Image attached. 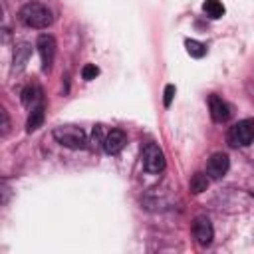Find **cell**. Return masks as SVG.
Here are the masks:
<instances>
[{"instance_id":"18","label":"cell","mask_w":254,"mask_h":254,"mask_svg":"<svg viewBox=\"0 0 254 254\" xmlns=\"http://www.w3.org/2000/svg\"><path fill=\"white\" fill-rule=\"evenodd\" d=\"M0 115H2V135H6V133H8V129H10V119H8L6 109H2V111H0Z\"/></svg>"},{"instance_id":"16","label":"cell","mask_w":254,"mask_h":254,"mask_svg":"<svg viewBox=\"0 0 254 254\" xmlns=\"http://www.w3.org/2000/svg\"><path fill=\"white\" fill-rule=\"evenodd\" d=\"M97 75H99V67H97L95 64H85V65H83L81 77H83L85 81H91V79H95Z\"/></svg>"},{"instance_id":"12","label":"cell","mask_w":254,"mask_h":254,"mask_svg":"<svg viewBox=\"0 0 254 254\" xmlns=\"http://www.w3.org/2000/svg\"><path fill=\"white\" fill-rule=\"evenodd\" d=\"M32 54V46L30 44H20L16 50H14V67L16 69H22L26 64H28V58Z\"/></svg>"},{"instance_id":"10","label":"cell","mask_w":254,"mask_h":254,"mask_svg":"<svg viewBox=\"0 0 254 254\" xmlns=\"http://www.w3.org/2000/svg\"><path fill=\"white\" fill-rule=\"evenodd\" d=\"M20 99H22V103L26 105V107H36L38 103H42L40 99H42V89H40V85H26L24 89H22V93H20Z\"/></svg>"},{"instance_id":"3","label":"cell","mask_w":254,"mask_h":254,"mask_svg":"<svg viewBox=\"0 0 254 254\" xmlns=\"http://www.w3.org/2000/svg\"><path fill=\"white\" fill-rule=\"evenodd\" d=\"M228 141L234 147H248L254 141V119H242L234 123L228 131Z\"/></svg>"},{"instance_id":"9","label":"cell","mask_w":254,"mask_h":254,"mask_svg":"<svg viewBox=\"0 0 254 254\" xmlns=\"http://www.w3.org/2000/svg\"><path fill=\"white\" fill-rule=\"evenodd\" d=\"M208 109H210V117L216 123H224L230 117V107L226 105V101H222V97L218 95H210L208 97Z\"/></svg>"},{"instance_id":"11","label":"cell","mask_w":254,"mask_h":254,"mask_svg":"<svg viewBox=\"0 0 254 254\" xmlns=\"http://www.w3.org/2000/svg\"><path fill=\"white\" fill-rule=\"evenodd\" d=\"M44 115H46L44 103H38L36 107H32V111H30V115H28V121H26V131L32 133V131L40 129L42 123H44Z\"/></svg>"},{"instance_id":"4","label":"cell","mask_w":254,"mask_h":254,"mask_svg":"<svg viewBox=\"0 0 254 254\" xmlns=\"http://www.w3.org/2000/svg\"><path fill=\"white\" fill-rule=\"evenodd\" d=\"M165 165H167V161H165V153L161 151V147L155 145V143H145V147H143V167H145V171L157 175L165 169Z\"/></svg>"},{"instance_id":"19","label":"cell","mask_w":254,"mask_h":254,"mask_svg":"<svg viewBox=\"0 0 254 254\" xmlns=\"http://www.w3.org/2000/svg\"><path fill=\"white\" fill-rule=\"evenodd\" d=\"M252 196H254V190H252Z\"/></svg>"},{"instance_id":"17","label":"cell","mask_w":254,"mask_h":254,"mask_svg":"<svg viewBox=\"0 0 254 254\" xmlns=\"http://www.w3.org/2000/svg\"><path fill=\"white\" fill-rule=\"evenodd\" d=\"M175 93H177V87H175L173 83H169V85L165 87V97H163V103H165V107H169V105L173 103V97H175Z\"/></svg>"},{"instance_id":"15","label":"cell","mask_w":254,"mask_h":254,"mask_svg":"<svg viewBox=\"0 0 254 254\" xmlns=\"http://www.w3.org/2000/svg\"><path fill=\"white\" fill-rule=\"evenodd\" d=\"M202 10H204V14H206L208 18H212V20H216V18H220V16L224 14V6H222L218 0H204V2H202Z\"/></svg>"},{"instance_id":"5","label":"cell","mask_w":254,"mask_h":254,"mask_svg":"<svg viewBox=\"0 0 254 254\" xmlns=\"http://www.w3.org/2000/svg\"><path fill=\"white\" fill-rule=\"evenodd\" d=\"M36 48H38V54H40V60H42V69L50 71L52 64H54V58H56V40L50 34H42L36 42Z\"/></svg>"},{"instance_id":"13","label":"cell","mask_w":254,"mask_h":254,"mask_svg":"<svg viewBox=\"0 0 254 254\" xmlns=\"http://www.w3.org/2000/svg\"><path fill=\"white\" fill-rule=\"evenodd\" d=\"M185 48H187V54H189L190 58L200 60V58L206 56V46H204L202 42H198V40H190V38H187V40H185Z\"/></svg>"},{"instance_id":"8","label":"cell","mask_w":254,"mask_h":254,"mask_svg":"<svg viewBox=\"0 0 254 254\" xmlns=\"http://www.w3.org/2000/svg\"><path fill=\"white\" fill-rule=\"evenodd\" d=\"M125 143H127L125 133H123L121 129H111V131L103 137V151H105L107 155H117V153L123 151Z\"/></svg>"},{"instance_id":"1","label":"cell","mask_w":254,"mask_h":254,"mask_svg":"<svg viewBox=\"0 0 254 254\" xmlns=\"http://www.w3.org/2000/svg\"><path fill=\"white\" fill-rule=\"evenodd\" d=\"M20 22L28 28H34V30H44L48 26H52L54 22V14L48 6L40 4V2H28L20 8Z\"/></svg>"},{"instance_id":"2","label":"cell","mask_w":254,"mask_h":254,"mask_svg":"<svg viewBox=\"0 0 254 254\" xmlns=\"http://www.w3.org/2000/svg\"><path fill=\"white\" fill-rule=\"evenodd\" d=\"M54 139L67 149H83L87 145V137L83 133V129L73 127V125H64V127H56L54 129Z\"/></svg>"},{"instance_id":"14","label":"cell","mask_w":254,"mask_h":254,"mask_svg":"<svg viewBox=\"0 0 254 254\" xmlns=\"http://www.w3.org/2000/svg\"><path fill=\"white\" fill-rule=\"evenodd\" d=\"M189 187H190V192H192V194H200V192H204V190L208 189V175H204V173H196V175H192Z\"/></svg>"},{"instance_id":"7","label":"cell","mask_w":254,"mask_h":254,"mask_svg":"<svg viewBox=\"0 0 254 254\" xmlns=\"http://www.w3.org/2000/svg\"><path fill=\"white\" fill-rule=\"evenodd\" d=\"M230 169V159L226 153H214L206 163V175L210 179H222Z\"/></svg>"},{"instance_id":"6","label":"cell","mask_w":254,"mask_h":254,"mask_svg":"<svg viewBox=\"0 0 254 254\" xmlns=\"http://www.w3.org/2000/svg\"><path fill=\"white\" fill-rule=\"evenodd\" d=\"M192 234L200 246H208L214 236V228L208 216H196L192 222Z\"/></svg>"}]
</instances>
